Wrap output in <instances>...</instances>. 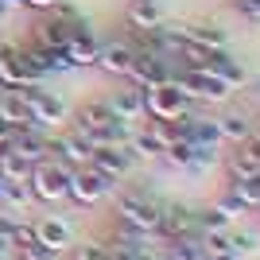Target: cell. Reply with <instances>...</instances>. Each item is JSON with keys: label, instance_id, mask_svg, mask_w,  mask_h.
I'll return each mask as SVG.
<instances>
[{"label": "cell", "instance_id": "3", "mask_svg": "<svg viewBox=\"0 0 260 260\" xmlns=\"http://www.w3.org/2000/svg\"><path fill=\"white\" fill-rule=\"evenodd\" d=\"M117 190V179H109L105 171H98L93 163H86V167H74L70 171V186H66V198L74 202V206L89 210V206H98L101 198H109Z\"/></svg>", "mask_w": 260, "mask_h": 260}, {"label": "cell", "instance_id": "9", "mask_svg": "<svg viewBox=\"0 0 260 260\" xmlns=\"http://www.w3.org/2000/svg\"><path fill=\"white\" fill-rule=\"evenodd\" d=\"M89 163L98 167V171H105L109 179H124V175L136 167V155H132L128 144H109V148H93V155H89Z\"/></svg>", "mask_w": 260, "mask_h": 260}, {"label": "cell", "instance_id": "20", "mask_svg": "<svg viewBox=\"0 0 260 260\" xmlns=\"http://www.w3.org/2000/svg\"><path fill=\"white\" fill-rule=\"evenodd\" d=\"M159 249L171 260H198L202 252H206L202 249V233H183V237H175V241H163Z\"/></svg>", "mask_w": 260, "mask_h": 260}, {"label": "cell", "instance_id": "37", "mask_svg": "<svg viewBox=\"0 0 260 260\" xmlns=\"http://www.w3.org/2000/svg\"><path fill=\"white\" fill-rule=\"evenodd\" d=\"M0 186H4V179H0Z\"/></svg>", "mask_w": 260, "mask_h": 260}, {"label": "cell", "instance_id": "14", "mask_svg": "<svg viewBox=\"0 0 260 260\" xmlns=\"http://www.w3.org/2000/svg\"><path fill=\"white\" fill-rule=\"evenodd\" d=\"M210 70H214V74L221 78L229 89H241L245 82H249V70H245V62H241L237 54H229V47H225V51H214V58H210Z\"/></svg>", "mask_w": 260, "mask_h": 260}, {"label": "cell", "instance_id": "7", "mask_svg": "<svg viewBox=\"0 0 260 260\" xmlns=\"http://www.w3.org/2000/svg\"><path fill=\"white\" fill-rule=\"evenodd\" d=\"M163 159L171 163V167H179V171H186V175H202V171L214 167L217 148H206V144H194V140H179L163 152Z\"/></svg>", "mask_w": 260, "mask_h": 260}, {"label": "cell", "instance_id": "23", "mask_svg": "<svg viewBox=\"0 0 260 260\" xmlns=\"http://www.w3.org/2000/svg\"><path fill=\"white\" fill-rule=\"evenodd\" d=\"M128 148H132V155L136 159H163V148H159V140H155L148 128H136L128 136Z\"/></svg>", "mask_w": 260, "mask_h": 260}, {"label": "cell", "instance_id": "25", "mask_svg": "<svg viewBox=\"0 0 260 260\" xmlns=\"http://www.w3.org/2000/svg\"><path fill=\"white\" fill-rule=\"evenodd\" d=\"M66 70H74L66 47H47V74H66Z\"/></svg>", "mask_w": 260, "mask_h": 260}, {"label": "cell", "instance_id": "11", "mask_svg": "<svg viewBox=\"0 0 260 260\" xmlns=\"http://www.w3.org/2000/svg\"><path fill=\"white\" fill-rule=\"evenodd\" d=\"M132 62H136V43L132 39H113V43H101V58H98V66L105 70V74H113V78H124L132 74Z\"/></svg>", "mask_w": 260, "mask_h": 260}, {"label": "cell", "instance_id": "35", "mask_svg": "<svg viewBox=\"0 0 260 260\" xmlns=\"http://www.w3.org/2000/svg\"><path fill=\"white\" fill-rule=\"evenodd\" d=\"M198 260H217V256H210V252H202V256H198Z\"/></svg>", "mask_w": 260, "mask_h": 260}, {"label": "cell", "instance_id": "12", "mask_svg": "<svg viewBox=\"0 0 260 260\" xmlns=\"http://www.w3.org/2000/svg\"><path fill=\"white\" fill-rule=\"evenodd\" d=\"M109 109H113V117L117 120H144V98H140V86H132V82H120V89L109 93Z\"/></svg>", "mask_w": 260, "mask_h": 260}, {"label": "cell", "instance_id": "22", "mask_svg": "<svg viewBox=\"0 0 260 260\" xmlns=\"http://www.w3.org/2000/svg\"><path fill=\"white\" fill-rule=\"evenodd\" d=\"M194 217H198V233H225V229H233V217L217 202L206 206V210H194Z\"/></svg>", "mask_w": 260, "mask_h": 260}, {"label": "cell", "instance_id": "27", "mask_svg": "<svg viewBox=\"0 0 260 260\" xmlns=\"http://www.w3.org/2000/svg\"><path fill=\"white\" fill-rule=\"evenodd\" d=\"M233 12H237L241 20H249L252 27H260V0H229Z\"/></svg>", "mask_w": 260, "mask_h": 260}, {"label": "cell", "instance_id": "10", "mask_svg": "<svg viewBox=\"0 0 260 260\" xmlns=\"http://www.w3.org/2000/svg\"><path fill=\"white\" fill-rule=\"evenodd\" d=\"M183 35L190 39V43L206 47V51H225L229 47V27L221 20H214V16H202V20L183 23Z\"/></svg>", "mask_w": 260, "mask_h": 260}, {"label": "cell", "instance_id": "29", "mask_svg": "<svg viewBox=\"0 0 260 260\" xmlns=\"http://www.w3.org/2000/svg\"><path fill=\"white\" fill-rule=\"evenodd\" d=\"M20 260H58V256H54V252H47L43 245L35 241V245H27V249H20Z\"/></svg>", "mask_w": 260, "mask_h": 260}, {"label": "cell", "instance_id": "8", "mask_svg": "<svg viewBox=\"0 0 260 260\" xmlns=\"http://www.w3.org/2000/svg\"><path fill=\"white\" fill-rule=\"evenodd\" d=\"M89 155H93V144H89L78 128H62L58 136H51V159L66 163L70 171H74V167H86Z\"/></svg>", "mask_w": 260, "mask_h": 260}, {"label": "cell", "instance_id": "13", "mask_svg": "<svg viewBox=\"0 0 260 260\" xmlns=\"http://www.w3.org/2000/svg\"><path fill=\"white\" fill-rule=\"evenodd\" d=\"M35 241H39L47 252L62 256V252L70 249L74 233H70V225H66L62 217H39V221H35Z\"/></svg>", "mask_w": 260, "mask_h": 260}, {"label": "cell", "instance_id": "26", "mask_svg": "<svg viewBox=\"0 0 260 260\" xmlns=\"http://www.w3.org/2000/svg\"><path fill=\"white\" fill-rule=\"evenodd\" d=\"M12 249L20 252V249H27V245H35V221H27V217H20V225H16V233H12V241H8Z\"/></svg>", "mask_w": 260, "mask_h": 260}, {"label": "cell", "instance_id": "34", "mask_svg": "<svg viewBox=\"0 0 260 260\" xmlns=\"http://www.w3.org/2000/svg\"><path fill=\"white\" fill-rule=\"evenodd\" d=\"M8 252H12V245H4V241H0V260H8Z\"/></svg>", "mask_w": 260, "mask_h": 260}, {"label": "cell", "instance_id": "21", "mask_svg": "<svg viewBox=\"0 0 260 260\" xmlns=\"http://www.w3.org/2000/svg\"><path fill=\"white\" fill-rule=\"evenodd\" d=\"M31 202H35V194H31V186H27V183H8V179H4V186H0V206H4V210L23 214Z\"/></svg>", "mask_w": 260, "mask_h": 260}, {"label": "cell", "instance_id": "38", "mask_svg": "<svg viewBox=\"0 0 260 260\" xmlns=\"http://www.w3.org/2000/svg\"><path fill=\"white\" fill-rule=\"evenodd\" d=\"M0 89H4V86H0Z\"/></svg>", "mask_w": 260, "mask_h": 260}, {"label": "cell", "instance_id": "15", "mask_svg": "<svg viewBox=\"0 0 260 260\" xmlns=\"http://www.w3.org/2000/svg\"><path fill=\"white\" fill-rule=\"evenodd\" d=\"M124 20H128L132 31H148V27L163 23V4H155V0H128L124 4Z\"/></svg>", "mask_w": 260, "mask_h": 260}, {"label": "cell", "instance_id": "19", "mask_svg": "<svg viewBox=\"0 0 260 260\" xmlns=\"http://www.w3.org/2000/svg\"><path fill=\"white\" fill-rule=\"evenodd\" d=\"M35 163L27 155H20L16 148H0V179H8V183H27V175H31Z\"/></svg>", "mask_w": 260, "mask_h": 260}, {"label": "cell", "instance_id": "17", "mask_svg": "<svg viewBox=\"0 0 260 260\" xmlns=\"http://www.w3.org/2000/svg\"><path fill=\"white\" fill-rule=\"evenodd\" d=\"M252 132V120L249 113H237V109H229V113H221L217 117V136H221V144H245Z\"/></svg>", "mask_w": 260, "mask_h": 260}, {"label": "cell", "instance_id": "4", "mask_svg": "<svg viewBox=\"0 0 260 260\" xmlns=\"http://www.w3.org/2000/svg\"><path fill=\"white\" fill-rule=\"evenodd\" d=\"M27 186H31L35 202H62L66 186H70V167L58 159H39L27 175Z\"/></svg>", "mask_w": 260, "mask_h": 260}, {"label": "cell", "instance_id": "18", "mask_svg": "<svg viewBox=\"0 0 260 260\" xmlns=\"http://www.w3.org/2000/svg\"><path fill=\"white\" fill-rule=\"evenodd\" d=\"M0 120H8V124H16V128L35 124L31 109H27V101H23L20 89H0Z\"/></svg>", "mask_w": 260, "mask_h": 260}, {"label": "cell", "instance_id": "1", "mask_svg": "<svg viewBox=\"0 0 260 260\" xmlns=\"http://www.w3.org/2000/svg\"><path fill=\"white\" fill-rule=\"evenodd\" d=\"M159 214H163V202H155L148 190H124V194H117V225L132 229V233L152 237L155 225H159Z\"/></svg>", "mask_w": 260, "mask_h": 260}, {"label": "cell", "instance_id": "32", "mask_svg": "<svg viewBox=\"0 0 260 260\" xmlns=\"http://www.w3.org/2000/svg\"><path fill=\"white\" fill-rule=\"evenodd\" d=\"M124 260H155V252L152 249H140V252H132V256H124Z\"/></svg>", "mask_w": 260, "mask_h": 260}, {"label": "cell", "instance_id": "2", "mask_svg": "<svg viewBox=\"0 0 260 260\" xmlns=\"http://www.w3.org/2000/svg\"><path fill=\"white\" fill-rule=\"evenodd\" d=\"M140 98H144V117H148V120H179L183 113H190V105H194L175 78L144 86Z\"/></svg>", "mask_w": 260, "mask_h": 260}, {"label": "cell", "instance_id": "6", "mask_svg": "<svg viewBox=\"0 0 260 260\" xmlns=\"http://www.w3.org/2000/svg\"><path fill=\"white\" fill-rule=\"evenodd\" d=\"M20 93H23V101H27V109H31V120L39 124V128L62 124L66 105H62V98H58L54 89H47L43 82H31V86H20Z\"/></svg>", "mask_w": 260, "mask_h": 260}, {"label": "cell", "instance_id": "16", "mask_svg": "<svg viewBox=\"0 0 260 260\" xmlns=\"http://www.w3.org/2000/svg\"><path fill=\"white\" fill-rule=\"evenodd\" d=\"M66 54H70V66L74 70H82V66H98V58H101V43L93 39V35L82 27V31L66 43Z\"/></svg>", "mask_w": 260, "mask_h": 260}, {"label": "cell", "instance_id": "33", "mask_svg": "<svg viewBox=\"0 0 260 260\" xmlns=\"http://www.w3.org/2000/svg\"><path fill=\"white\" fill-rule=\"evenodd\" d=\"M12 8H16V4H8V0H0V23L8 20V12H12Z\"/></svg>", "mask_w": 260, "mask_h": 260}, {"label": "cell", "instance_id": "36", "mask_svg": "<svg viewBox=\"0 0 260 260\" xmlns=\"http://www.w3.org/2000/svg\"><path fill=\"white\" fill-rule=\"evenodd\" d=\"M155 4H163V0H155Z\"/></svg>", "mask_w": 260, "mask_h": 260}, {"label": "cell", "instance_id": "28", "mask_svg": "<svg viewBox=\"0 0 260 260\" xmlns=\"http://www.w3.org/2000/svg\"><path fill=\"white\" fill-rule=\"evenodd\" d=\"M16 225H20V214H12V210H4V206H0V241H4V245L12 241Z\"/></svg>", "mask_w": 260, "mask_h": 260}, {"label": "cell", "instance_id": "5", "mask_svg": "<svg viewBox=\"0 0 260 260\" xmlns=\"http://www.w3.org/2000/svg\"><path fill=\"white\" fill-rule=\"evenodd\" d=\"M175 82L183 86V93L190 101H202V105H221V101L233 98V89L214 74V70H183V74H175Z\"/></svg>", "mask_w": 260, "mask_h": 260}, {"label": "cell", "instance_id": "24", "mask_svg": "<svg viewBox=\"0 0 260 260\" xmlns=\"http://www.w3.org/2000/svg\"><path fill=\"white\" fill-rule=\"evenodd\" d=\"M229 245L237 256H252L260 252V233H249V229H229Z\"/></svg>", "mask_w": 260, "mask_h": 260}, {"label": "cell", "instance_id": "30", "mask_svg": "<svg viewBox=\"0 0 260 260\" xmlns=\"http://www.w3.org/2000/svg\"><path fill=\"white\" fill-rule=\"evenodd\" d=\"M12 140H16V124L0 120V148H12Z\"/></svg>", "mask_w": 260, "mask_h": 260}, {"label": "cell", "instance_id": "31", "mask_svg": "<svg viewBox=\"0 0 260 260\" xmlns=\"http://www.w3.org/2000/svg\"><path fill=\"white\" fill-rule=\"evenodd\" d=\"M20 4H23V8H35V12H51L58 0H20Z\"/></svg>", "mask_w": 260, "mask_h": 260}]
</instances>
